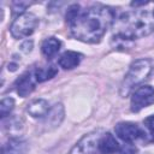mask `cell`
Masks as SVG:
<instances>
[{"instance_id":"obj_15","label":"cell","mask_w":154,"mask_h":154,"mask_svg":"<svg viewBox=\"0 0 154 154\" xmlns=\"http://www.w3.org/2000/svg\"><path fill=\"white\" fill-rule=\"evenodd\" d=\"M58 73V69L54 65L45 66V67H37L34 70V75L36 78V82H45L47 79H51Z\"/></svg>"},{"instance_id":"obj_11","label":"cell","mask_w":154,"mask_h":154,"mask_svg":"<svg viewBox=\"0 0 154 154\" xmlns=\"http://www.w3.org/2000/svg\"><path fill=\"white\" fill-rule=\"evenodd\" d=\"M28 143L19 137H11L1 149V154H26Z\"/></svg>"},{"instance_id":"obj_9","label":"cell","mask_w":154,"mask_h":154,"mask_svg":"<svg viewBox=\"0 0 154 154\" xmlns=\"http://www.w3.org/2000/svg\"><path fill=\"white\" fill-rule=\"evenodd\" d=\"M35 83H36V78H35L34 71H26L16 82V89H17L18 95L22 97L28 96L34 90Z\"/></svg>"},{"instance_id":"obj_18","label":"cell","mask_w":154,"mask_h":154,"mask_svg":"<svg viewBox=\"0 0 154 154\" xmlns=\"http://www.w3.org/2000/svg\"><path fill=\"white\" fill-rule=\"evenodd\" d=\"M119 154H135V148L131 146V143H126L123 148L119 149Z\"/></svg>"},{"instance_id":"obj_7","label":"cell","mask_w":154,"mask_h":154,"mask_svg":"<svg viewBox=\"0 0 154 154\" xmlns=\"http://www.w3.org/2000/svg\"><path fill=\"white\" fill-rule=\"evenodd\" d=\"M114 131H116V135L126 143H131L144 136V132L142 131V129L137 124H134L130 122L118 123L114 128Z\"/></svg>"},{"instance_id":"obj_16","label":"cell","mask_w":154,"mask_h":154,"mask_svg":"<svg viewBox=\"0 0 154 154\" xmlns=\"http://www.w3.org/2000/svg\"><path fill=\"white\" fill-rule=\"evenodd\" d=\"M14 108V100L12 97H6V99H2L1 100V103H0V116L1 118H6L11 111Z\"/></svg>"},{"instance_id":"obj_20","label":"cell","mask_w":154,"mask_h":154,"mask_svg":"<svg viewBox=\"0 0 154 154\" xmlns=\"http://www.w3.org/2000/svg\"><path fill=\"white\" fill-rule=\"evenodd\" d=\"M22 51L23 52H25V53H28V52H30L31 51V48H32V42L31 41H25L23 45H22Z\"/></svg>"},{"instance_id":"obj_6","label":"cell","mask_w":154,"mask_h":154,"mask_svg":"<svg viewBox=\"0 0 154 154\" xmlns=\"http://www.w3.org/2000/svg\"><path fill=\"white\" fill-rule=\"evenodd\" d=\"M154 103V88L150 85H141L138 87L131 96V111L140 112L142 108L148 107Z\"/></svg>"},{"instance_id":"obj_14","label":"cell","mask_w":154,"mask_h":154,"mask_svg":"<svg viewBox=\"0 0 154 154\" xmlns=\"http://www.w3.org/2000/svg\"><path fill=\"white\" fill-rule=\"evenodd\" d=\"M61 47V42L57 37H48L46 38L41 45V52L45 57L52 58L54 57Z\"/></svg>"},{"instance_id":"obj_13","label":"cell","mask_w":154,"mask_h":154,"mask_svg":"<svg viewBox=\"0 0 154 154\" xmlns=\"http://www.w3.org/2000/svg\"><path fill=\"white\" fill-rule=\"evenodd\" d=\"M48 111H49V105L48 101H46L45 99H36L31 101L26 107V112L32 118H43L48 113Z\"/></svg>"},{"instance_id":"obj_10","label":"cell","mask_w":154,"mask_h":154,"mask_svg":"<svg viewBox=\"0 0 154 154\" xmlns=\"http://www.w3.org/2000/svg\"><path fill=\"white\" fill-rule=\"evenodd\" d=\"M99 153L100 154H114L119 152L120 147L116 137L109 132H103L99 140Z\"/></svg>"},{"instance_id":"obj_12","label":"cell","mask_w":154,"mask_h":154,"mask_svg":"<svg viewBox=\"0 0 154 154\" xmlns=\"http://www.w3.org/2000/svg\"><path fill=\"white\" fill-rule=\"evenodd\" d=\"M82 58H83V55L81 53L75 52V51H67L60 55L59 65H60V67H63L65 70H71L79 65Z\"/></svg>"},{"instance_id":"obj_8","label":"cell","mask_w":154,"mask_h":154,"mask_svg":"<svg viewBox=\"0 0 154 154\" xmlns=\"http://www.w3.org/2000/svg\"><path fill=\"white\" fill-rule=\"evenodd\" d=\"M63 119H64V107L61 103H57L52 108H49L48 113L43 117L42 125L45 126V130H53L60 125Z\"/></svg>"},{"instance_id":"obj_3","label":"cell","mask_w":154,"mask_h":154,"mask_svg":"<svg viewBox=\"0 0 154 154\" xmlns=\"http://www.w3.org/2000/svg\"><path fill=\"white\" fill-rule=\"evenodd\" d=\"M152 70H153V65L149 59H138L134 61L130 65V69L122 82L120 95L128 96L135 87H137L148 78Z\"/></svg>"},{"instance_id":"obj_19","label":"cell","mask_w":154,"mask_h":154,"mask_svg":"<svg viewBox=\"0 0 154 154\" xmlns=\"http://www.w3.org/2000/svg\"><path fill=\"white\" fill-rule=\"evenodd\" d=\"M28 5L29 4H26V2H14L13 4V12L14 13H19V12L22 13Z\"/></svg>"},{"instance_id":"obj_1","label":"cell","mask_w":154,"mask_h":154,"mask_svg":"<svg viewBox=\"0 0 154 154\" xmlns=\"http://www.w3.org/2000/svg\"><path fill=\"white\" fill-rule=\"evenodd\" d=\"M114 20V12L105 5H95L78 16L69 24L75 38L85 43H97Z\"/></svg>"},{"instance_id":"obj_4","label":"cell","mask_w":154,"mask_h":154,"mask_svg":"<svg viewBox=\"0 0 154 154\" xmlns=\"http://www.w3.org/2000/svg\"><path fill=\"white\" fill-rule=\"evenodd\" d=\"M38 24L37 17L31 12L19 14L10 26V32L14 38H24L34 32Z\"/></svg>"},{"instance_id":"obj_2","label":"cell","mask_w":154,"mask_h":154,"mask_svg":"<svg viewBox=\"0 0 154 154\" xmlns=\"http://www.w3.org/2000/svg\"><path fill=\"white\" fill-rule=\"evenodd\" d=\"M154 30V22L147 11L136 10L123 13L114 23L113 36L131 42L136 38L148 36Z\"/></svg>"},{"instance_id":"obj_5","label":"cell","mask_w":154,"mask_h":154,"mask_svg":"<svg viewBox=\"0 0 154 154\" xmlns=\"http://www.w3.org/2000/svg\"><path fill=\"white\" fill-rule=\"evenodd\" d=\"M102 130L97 129L84 135L70 150L69 154H95L99 152V140L102 136Z\"/></svg>"},{"instance_id":"obj_17","label":"cell","mask_w":154,"mask_h":154,"mask_svg":"<svg viewBox=\"0 0 154 154\" xmlns=\"http://www.w3.org/2000/svg\"><path fill=\"white\" fill-rule=\"evenodd\" d=\"M144 126L152 132L154 134V114L153 116H149L144 119Z\"/></svg>"}]
</instances>
